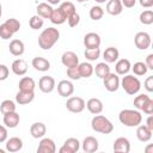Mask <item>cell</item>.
Here are the masks:
<instances>
[{
  "mask_svg": "<svg viewBox=\"0 0 153 153\" xmlns=\"http://www.w3.org/2000/svg\"><path fill=\"white\" fill-rule=\"evenodd\" d=\"M60 38V31L55 27H47L44 29L39 37H38V45L43 50H49L54 47V44Z\"/></svg>",
  "mask_w": 153,
  "mask_h": 153,
  "instance_id": "cell-1",
  "label": "cell"
},
{
  "mask_svg": "<svg viewBox=\"0 0 153 153\" xmlns=\"http://www.w3.org/2000/svg\"><path fill=\"white\" fill-rule=\"evenodd\" d=\"M118 120L126 127H137L142 122V115L139 110L124 109L120 111Z\"/></svg>",
  "mask_w": 153,
  "mask_h": 153,
  "instance_id": "cell-2",
  "label": "cell"
},
{
  "mask_svg": "<svg viewBox=\"0 0 153 153\" xmlns=\"http://www.w3.org/2000/svg\"><path fill=\"white\" fill-rule=\"evenodd\" d=\"M91 127L94 131L100 134H110L114 130V124L109 118L103 115H96L91 121Z\"/></svg>",
  "mask_w": 153,
  "mask_h": 153,
  "instance_id": "cell-3",
  "label": "cell"
},
{
  "mask_svg": "<svg viewBox=\"0 0 153 153\" xmlns=\"http://www.w3.org/2000/svg\"><path fill=\"white\" fill-rule=\"evenodd\" d=\"M120 85L130 96L136 94L141 88V81L139 80L137 76H134L131 74H126L120 81Z\"/></svg>",
  "mask_w": 153,
  "mask_h": 153,
  "instance_id": "cell-4",
  "label": "cell"
},
{
  "mask_svg": "<svg viewBox=\"0 0 153 153\" xmlns=\"http://www.w3.org/2000/svg\"><path fill=\"white\" fill-rule=\"evenodd\" d=\"M66 108L71 112L79 114L84 111V109L86 108V103L81 97H69L66 102Z\"/></svg>",
  "mask_w": 153,
  "mask_h": 153,
  "instance_id": "cell-5",
  "label": "cell"
},
{
  "mask_svg": "<svg viewBox=\"0 0 153 153\" xmlns=\"http://www.w3.org/2000/svg\"><path fill=\"white\" fill-rule=\"evenodd\" d=\"M134 43L136 45L137 49L140 50H146L149 48L151 43H152V39H151V36L149 33L145 32V31H140L135 35L134 37Z\"/></svg>",
  "mask_w": 153,
  "mask_h": 153,
  "instance_id": "cell-6",
  "label": "cell"
},
{
  "mask_svg": "<svg viewBox=\"0 0 153 153\" xmlns=\"http://www.w3.org/2000/svg\"><path fill=\"white\" fill-rule=\"evenodd\" d=\"M103 84L104 87L109 91V92H116L120 87V78L116 73H109L104 79H103Z\"/></svg>",
  "mask_w": 153,
  "mask_h": 153,
  "instance_id": "cell-7",
  "label": "cell"
},
{
  "mask_svg": "<svg viewBox=\"0 0 153 153\" xmlns=\"http://www.w3.org/2000/svg\"><path fill=\"white\" fill-rule=\"evenodd\" d=\"M38 87L43 93H50L56 87L55 79L53 76H49V75H43L38 80Z\"/></svg>",
  "mask_w": 153,
  "mask_h": 153,
  "instance_id": "cell-8",
  "label": "cell"
},
{
  "mask_svg": "<svg viewBox=\"0 0 153 153\" xmlns=\"http://www.w3.org/2000/svg\"><path fill=\"white\" fill-rule=\"evenodd\" d=\"M79 149H80V142H79V140L75 139V137H69L60 147L59 152L60 153H76Z\"/></svg>",
  "mask_w": 153,
  "mask_h": 153,
  "instance_id": "cell-9",
  "label": "cell"
},
{
  "mask_svg": "<svg viewBox=\"0 0 153 153\" xmlns=\"http://www.w3.org/2000/svg\"><path fill=\"white\" fill-rule=\"evenodd\" d=\"M102 43L100 36L96 32H88L84 36V45L86 49H94L99 48Z\"/></svg>",
  "mask_w": 153,
  "mask_h": 153,
  "instance_id": "cell-10",
  "label": "cell"
},
{
  "mask_svg": "<svg viewBox=\"0 0 153 153\" xmlns=\"http://www.w3.org/2000/svg\"><path fill=\"white\" fill-rule=\"evenodd\" d=\"M38 153H55L56 152V145L53 139L43 137L39 141V145L37 147Z\"/></svg>",
  "mask_w": 153,
  "mask_h": 153,
  "instance_id": "cell-11",
  "label": "cell"
},
{
  "mask_svg": "<svg viewBox=\"0 0 153 153\" xmlns=\"http://www.w3.org/2000/svg\"><path fill=\"white\" fill-rule=\"evenodd\" d=\"M61 62L65 67H76L79 65V57L74 51H65L61 56Z\"/></svg>",
  "mask_w": 153,
  "mask_h": 153,
  "instance_id": "cell-12",
  "label": "cell"
},
{
  "mask_svg": "<svg viewBox=\"0 0 153 153\" xmlns=\"http://www.w3.org/2000/svg\"><path fill=\"white\" fill-rule=\"evenodd\" d=\"M57 92L61 97H71L74 92V85L72 81L69 80H61L59 84H57Z\"/></svg>",
  "mask_w": 153,
  "mask_h": 153,
  "instance_id": "cell-13",
  "label": "cell"
},
{
  "mask_svg": "<svg viewBox=\"0 0 153 153\" xmlns=\"http://www.w3.org/2000/svg\"><path fill=\"white\" fill-rule=\"evenodd\" d=\"M114 152H118V153H129L130 151V142L127 137H117L114 141V146H112Z\"/></svg>",
  "mask_w": 153,
  "mask_h": 153,
  "instance_id": "cell-14",
  "label": "cell"
},
{
  "mask_svg": "<svg viewBox=\"0 0 153 153\" xmlns=\"http://www.w3.org/2000/svg\"><path fill=\"white\" fill-rule=\"evenodd\" d=\"M35 98V92L33 91H18L16 94V102L19 105H26L31 103Z\"/></svg>",
  "mask_w": 153,
  "mask_h": 153,
  "instance_id": "cell-15",
  "label": "cell"
},
{
  "mask_svg": "<svg viewBox=\"0 0 153 153\" xmlns=\"http://www.w3.org/2000/svg\"><path fill=\"white\" fill-rule=\"evenodd\" d=\"M47 133V127L42 122H35L30 127V134L33 139H42Z\"/></svg>",
  "mask_w": 153,
  "mask_h": 153,
  "instance_id": "cell-16",
  "label": "cell"
},
{
  "mask_svg": "<svg viewBox=\"0 0 153 153\" xmlns=\"http://www.w3.org/2000/svg\"><path fill=\"white\" fill-rule=\"evenodd\" d=\"M99 143L94 136H86L82 141V151L86 153H93L98 151Z\"/></svg>",
  "mask_w": 153,
  "mask_h": 153,
  "instance_id": "cell-17",
  "label": "cell"
},
{
  "mask_svg": "<svg viewBox=\"0 0 153 153\" xmlns=\"http://www.w3.org/2000/svg\"><path fill=\"white\" fill-rule=\"evenodd\" d=\"M23 148V140L20 137L13 136L6 140V151L10 153H16L19 152Z\"/></svg>",
  "mask_w": 153,
  "mask_h": 153,
  "instance_id": "cell-18",
  "label": "cell"
},
{
  "mask_svg": "<svg viewBox=\"0 0 153 153\" xmlns=\"http://www.w3.org/2000/svg\"><path fill=\"white\" fill-rule=\"evenodd\" d=\"M130 68H131V63H130V61L128 59H120V60L116 61L115 71H116L117 75H126V74H128Z\"/></svg>",
  "mask_w": 153,
  "mask_h": 153,
  "instance_id": "cell-19",
  "label": "cell"
},
{
  "mask_svg": "<svg viewBox=\"0 0 153 153\" xmlns=\"http://www.w3.org/2000/svg\"><path fill=\"white\" fill-rule=\"evenodd\" d=\"M86 108L87 110L93 114V115H98L103 111V102L99 98H90L86 103Z\"/></svg>",
  "mask_w": 153,
  "mask_h": 153,
  "instance_id": "cell-20",
  "label": "cell"
},
{
  "mask_svg": "<svg viewBox=\"0 0 153 153\" xmlns=\"http://www.w3.org/2000/svg\"><path fill=\"white\" fill-rule=\"evenodd\" d=\"M8 50L13 56H22L25 50V45L20 39H12L8 45Z\"/></svg>",
  "mask_w": 153,
  "mask_h": 153,
  "instance_id": "cell-21",
  "label": "cell"
},
{
  "mask_svg": "<svg viewBox=\"0 0 153 153\" xmlns=\"http://www.w3.org/2000/svg\"><path fill=\"white\" fill-rule=\"evenodd\" d=\"M31 65H32V67H33L36 71H38V72H47V71H49V68H50V62H49L47 59L42 57V56H36V57H33Z\"/></svg>",
  "mask_w": 153,
  "mask_h": 153,
  "instance_id": "cell-22",
  "label": "cell"
},
{
  "mask_svg": "<svg viewBox=\"0 0 153 153\" xmlns=\"http://www.w3.org/2000/svg\"><path fill=\"white\" fill-rule=\"evenodd\" d=\"M105 10L111 16H118L123 11V5H122L121 0H109Z\"/></svg>",
  "mask_w": 153,
  "mask_h": 153,
  "instance_id": "cell-23",
  "label": "cell"
},
{
  "mask_svg": "<svg viewBox=\"0 0 153 153\" xmlns=\"http://www.w3.org/2000/svg\"><path fill=\"white\" fill-rule=\"evenodd\" d=\"M11 68H12V72L16 75H24L27 72V63L23 59H17L12 62Z\"/></svg>",
  "mask_w": 153,
  "mask_h": 153,
  "instance_id": "cell-24",
  "label": "cell"
},
{
  "mask_svg": "<svg viewBox=\"0 0 153 153\" xmlns=\"http://www.w3.org/2000/svg\"><path fill=\"white\" fill-rule=\"evenodd\" d=\"M2 121H4V124H5L7 128H16V127L19 124L20 117H19V115H18L16 111H12V112L5 114Z\"/></svg>",
  "mask_w": 153,
  "mask_h": 153,
  "instance_id": "cell-25",
  "label": "cell"
},
{
  "mask_svg": "<svg viewBox=\"0 0 153 153\" xmlns=\"http://www.w3.org/2000/svg\"><path fill=\"white\" fill-rule=\"evenodd\" d=\"M152 130H149L145 124H139L137 126V129H136V137L139 141L141 142H147L152 139Z\"/></svg>",
  "mask_w": 153,
  "mask_h": 153,
  "instance_id": "cell-26",
  "label": "cell"
},
{
  "mask_svg": "<svg viewBox=\"0 0 153 153\" xmlns=\"http://www.w3.org/2000/svg\"><path fill=\"white\" fill-rule=\"evenodd\" d=\"M118 56H120V51L115 47H109L103 53V59L105 60L106 63H115L118 60Z\"/></svg>",
  "mask_w": 153,
  "mask_h": 153,
  "instance_id": "cell-27",
  "label": "cell"
},
{
  "mask_svg": "<svg viewBox=\"0 0 153 153\" xmlns=\"http://www.w3.org/2000/svg\"><path fill=\"white\" fill-rule=\"evenodd\" d=\"M53 10H54V8H53L51 5H49L48 2H41V4L37 5V8H36L37 16L42 17L43 19H49V18H50V14H51V12H53Z\"/></svg>",
  "mask_w": 153,
  "mask_h": 153,
  "instance_id": "cell-28",
  "label": "cell"
},
{
  "mask_svg": "<svg viewBox=\"0 0 153 153\" xmlns=\"http://www.w3.org/2000/svg\"><path fill=\"white\" fill-rule=\"evenodd\" d=\"M18 87L20 91H35V87H36V82L30 76H24L19 80V84H18Z\"/></svg>",
  "mask_w": 153,
  "mask_h": 153,
  "instance_id": "cell-29",
  "label": "cell"
},
{
  "mask_svg": "<svg viewBox=\"0 0 153 153\" xmlns=\"http://www.w3.org/2000/svg\"><path fill=\"white\" fill-rule=\"evenodd\" d=\"M93 72L96 73V75L98 78L104 79L110 73V67L106 62H99L96 65V67H93Z\"/></svg>",
  "mask_w": 153,
  "mask_h": 153,
  "instance_id": "cell-30",
  "label": "cell"
},
{
  "mask_svg": "<svg viewBox=\"0 0 153 153\" xmlns=\"http://www.w3.org/2000/svg\"><path fill=\"white\" fill-rule=\"evenodd\" d=\"M78 69L81 78H90L93 74V66L90 62H81L78 65Z\"/></svg>",
  "mask_w": 153,
  "mask_h": 153,
  "instance_id": "cell-31",
  "label": "cell"
},
{
  "mask_svg": "<svg viewBox=\"0 0 153 153\" xmlns=\"http://www.w3.org/2000/svg\"><path fill=\"white\" fill-rule=\"evenodd\" d=\"M49 19H50V22H51L53 24H56V25H61V24H63V23L67 20L66 17L63 16V13L60 11L59 7L55 8V10H53V12H51Z\"/></svg>",
  "mask_w": 153,
  "mask_h": 153,
  "instance_id": "cell-32",
  "label": "cell"
},
{
  "mask_svg": "<svg viewBox=\"0 0 153 153\" xmlns=\"http://www.w3.org/2000/svg\"><path fill=\"white\" fill-rule=\"evenodd\" d=\"M59 8H60V11L63 13V16L66 17V19H67L69 16H72L74 12H76L74 4L71 2V1H65V2H62V4L59 6Z\"/></svg>",
  "mask_w": 153,
  "mask_h": 153,
  "instance_id": "cell-33",
  "label": "cell"
},
{
  "mask_svg": "<svg viewBox=\"0 0 153 153\" xmlns=\"http://www.w3.org/2000/svg\"><path fill=\"white\" fill-rule=\"evenodd\" d=\"M0 111L2 115L7 114V112H12L16 111V103L11 99H5L0 103Z\"/></svg>",
  "mask_w": 153,
  "mask_h": 153,
  "instance_id": "cell-34",
  "label": "cell"
},
{
  "mask_svg": "<svg viewBox=\"0 0 153 153\" xmlns=\"http://www.w3.org/2000/svg\"><path fill=\"white\" fill-rule=\"evenodd\" d=\"M130 69L134 72V74H135V75H139V76L145 75V74L147 73V71H148V68H147L146 63H145V62H141V61L135 62V63L131 66V68H130Z\"/></svg>",
  "mask_w": 153,
  "mask_h": 153,
  "instance_id": "cell-35",
  "label": "cell"
},
{
  "mask_svg": "<svg viewBox=\"0 0 153 153\" xmlns=\"http://www.w3.org/2000/svg\"><path fill=\"white\" fill-rule=\"evenodd\" d=\"M140 23L143 25H151L153 23V11L152 10H146L140 13Z\"/></svg>",
  "mask_w": 153,
  "mask_h": 153,
  "instance_id": "cell-36",
  "label": "cell"
},
{
  "mask_svg": "<svg viewBox=\"0 0 153 153\" xmlns=\"http://www.w3.org/2000/svg\"><path fill=\"white\" fill-rule=\"evenodd\" d=\"M43 24H44V19L42 18V17H39V16H32L31 18H30V20H29V25H30V27L32 29V30H38V29H41L42 26H43Z\"/></svg>",
  "mask_w": 153,
  "mask_h": 153,
  "instance_id": "cell-37",
  "label": "cell"
},
{
  "mask_svg": "<svg viewBox=\"0 0 153 153\" xmlns=\"http://www.w3.org/2000/svg\"><path fill=\"white\" fill-rule=\"evenodd\" d=\"M84 55H85L86 60H88V61H96V60H98L99 56H100V49H99V48L85 49Z\"/></svg>",
  "mask_w": 153,
  "mask_h": 153,
  "instance_id": "cell-38",
  "label": "cell"
},
{
  "mask_svg": "<svg viewBox=\"0 0 153 153\" xmlns=\"http://www.w3.org/2000/svg\"><path fill=\"white\" fill-rule=\"evenodd\" d=\"M104 16V10L100 6H92L90 10V18L92 20H99Z\"/></svg>",
  "mask_w": 153,
  "mask_h": 153,
  "instance_id": "cell-39",
  "label": "cell"
},
{
  "mask_svg": "<svg viewBox=\"0 0 153 153\" xmlns=\"http://www.w3.org/2000/svg\"><path fill=\"white\" fill-rule=\"evenodd\" d=\"M148 99H149V96H147V94H139V96H136V97L134 98L133 104H134V106H135L136 110L141 111V110H142V106L145 105V103H146Z\"/></svg>",
  "mask_w": 153,
  "mask_h": 153,
  "instance_id": "cell-40",
  "label": "cell"
},
{
  "mask_svg": "<svg viewBox=\"0 0 153 153\" xmlns=\"http://www.w3.org/2000/svg\"><path fill=\"white\" fill-rule=\"evenodd\" d=\"M5 24L11 29V31H12L13 33L18 32L19 29H20V23H19V20L16 19V18H10V19H7V20L5 22Z\"/></svg>",
  "mask_w": 153,
  "mask_h": 153,
  "instance_id": "cell-41",
  "label": "cell"
},
{
  "mask_svg": "<svg viewBox=\"0 0 153 153\" xmlns=\"http://www.w3.org/2000/svg\"><path fill=\"white\" fill-rule=\"evenodd\" d=\"M13 35H14V33L11 31V29H10L5 23L0 25V37H1L2 39H10V38H12Z\"/></svg>",
  "mask_w": 153,
  "mask_h": 153,
  "instance_id": "cell-42",
  "label": "cell"
},
{
  "mask_svg": "<svg viewBox=\"0 0 153 153\" xmlns=\"http://www.w3.org/2000/svg\"><path fill=\"white\" fill-rule=\"evenodd\" d=\"M67 75L69 79L72 80H79L81 76H80V73H79V69H78V66L76 67H71V68H67Z\"/></svg>",
  "mask_w": 153,
  "mask_h": 153,
  "instance_id": "cell-43",
  "label": "cell"
},
{
  "mask_svg": "<svg viewBox=\"0 0 153 153\" xmlns=\"http://www.w3.org/2000/svg\"><path fill=\"white\" fill-rule=\"evenodd\" d=\"M67 22H68V25H69L71 27H74V26H76V25L79 24V22H80V16H79L76 12H74L72 16H69V17L67 18Z\"/></svg>",
  "mask_w": 153,
  "mask_h": 153,
  "instance_id": "cell-44",
  "label": "cell"
},
{
  "mask_svg": "<svg viewBox=\"0 0 153 153\" xmlns=\"http://www.w3.org/2000/svg\"><path fill=\"white\" fill-rule=\"evenodd\" d=\"M141 111H143L147 115H152L153 114V100L151 98L145 103V105L142 106V110Z\"/></svg>",
  "mask_w": 153,
  "mask_h": 153,
  "instance_id": "cell-45",
  "label": "cell"
},
{
  "mask_svg": "<svg viewBox=\"0 0 153 153\" xmlns=\"http://www.w3.org/2000/svg\"><path fill=\"white\" fill-rule=\"evenodd\" d=\"M8 74H10L8 67L5 65H0V81L6 80L8 78Z\"/></svg>",
  "mask_w": 153,
  "mask_h": 153,
  "instance_id": "cell-46",
  "label": "cell"
},
{
  "mask_svg": "<svg viewBox=\"0 0 153 153\" xmlns=\"http://www.w3.org/2000/svg\"><path fill=\"white\" fill-rule=\"evenodd\" d=\"M7 136H8V133H7V127H6V126L0 124V143L5 142V141L7 140Z\"/></svg>",
  "mask_w": 153,
  "mask_h": 153,
  "instance_id": "cell-47",
  "label": "cell"
},
{
  "mask_svg": "<svg viewBox=\"0 0 153 153\" xmlns=\"http://www.w3.org/2000/svg\"><path fill=\"white\" fill-rule=\"evenodd\" d=\"M145 88L148 92H153V75L147 76V79L145 80Z\"/></svg>",
  "mask_w": 153,
  "mask_h": 153,
  "instance_id": "cell-48",
  "label": "cell"
},
{
  "mask_svg": "<svg viewBox=\"0 0 153 153\" xmlns=\"http://www.w3.org/2000/svg\"><path fill=\"white\" fill-rule=\"evenodd\" d=\"M146 66H147V68L148 69H153V54H149V55H147V57H146Z\"/></svg>",
  "mask_w": 153,
  "mask_h": 153,
  "instance_id": "cell-49",
  "label": "cell"
},
{
  "mask_svg": "<svg viewBox=\"0 0 153 153\" xmlns=\"http://www.w3.org/2000/svg\"><path fill=\"white\" fill-rule=\"evenodd\" d=\"M121 2H122V5H123L124 7H127V8H131V7L135 6L136 0H121Z\"/></svg>",
  "mask_w": 153,
  "mask_h": 153,
  "instance_id": "cell-50",
  "label": "cell"
},
{
  "mask_svg": "<svg viewBox=\"0 0 153 153\" xmlns=\"http://www.w3.org/2000/svg\"><path fill=\"white\" fill-rule=\"evenodd\" d=\"M139 2L145 8H149L153 6V0H139Z\"/></svg>",
  "mask_w": 153,
  "mask_h": 153,
  "instance_id": "cell-51",
  "label": "cell"
},
{
  "mask_svg": "<svg viewBox=\"0 0 153 153\" xmlns=\"http://www.w3.org/2000/svg\"><path fill=\"white\" fill-rule=\"evenodd\" d=\"M149 130H152L153 131V116L152 115H149L148 116V118H147V121H146V124H145Z\"/></svg>",
  "mask_w": 153,
  "mask_h": 153,
  "instance_id": "cell-52",
  "label": "cell"
},
{
  "mask_svg": "<svg viewBox=\"0 0 153 153\" xmlns=\"http://www.w3.org/2000/svg\"><path fill=\"white\" fill-rule=\"evenodd\" d=\"M49 5H57V4H60L61 2V0H45Z\"/></svg>",
  "mask_w": 153,
  "mask_h": 153,
  "instance_id": "cell-53",
  "label": "cell"
},
{
  "mask_svg": "<svg viewBox=\"0 0 153 153\" xmlns=\"http://www.w3.org/2000/svg\"><path fill=\"white\" fill-rule=\"evenodd\" d=\"M152 149H153V146H152V145H149L145 151H146V153H152Z\"/></svg>",
  "mask_w": 153,
  "mask_h": 153,
  "instance_id": "cell-54",
  "label": "cell"
},
{
  "mask_svg": "<svg viewBox=\"0 0 153 153\" xmlns=\"http://www.w3.org/2000/svg\"><path fill=\"white\" fill-rule=\"evenodd\" d=\"M96 2H98V4H104L105 1H108V0H94Z\"/></svg>",
  "mask_w": 153,
  "mask_h": 153,
  "instance_id": "cell-55",
  "label": "cell"
},
{
  "mask_svg": "<svg viewBox=\"0 0 153 153\" xmlns=\"http://www.w3.org/2000/svg\"><path fill=\"white\" fill-rule=\"evenodd\" d=\"M1 16H2V5L0 4V18H1Z\"/></svg>",
  "mask_w": 153,
  "mask_h": 153,
  "instance_id": "cell-56",
  "label": "cell"
},
{
  "mask_svg": "<svg viewBox=\"0 0 153 153\" xmlns=\"http://www.w3.org/2000/svg\"><path fill=\"white\" fill-rule=\"evenodd\" d=\"M78 2H86V1H88V0H76Z\"/></svg>",
  "mask_w": 153,
  "mask_h": 153,
  "instance_id": "cell-57",
  "label": "cell"
},
{
  "mask_svg": "<svg viewBox=\"0 0 153 153\" xmlns=\"http://www.w3.org/2000/svg\"><path fill=\"white\" fill-rule=\"evenodd\" d=\"M4 152H5L4 149H0V153H4Z\"/></svg>",
  "mask_w": 153,
  "mask_h": 153,
  "instance_id": "cell-58",
  "label": "cell"
}]
</instances>
